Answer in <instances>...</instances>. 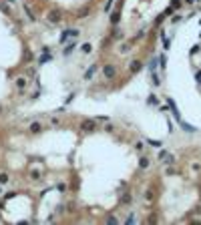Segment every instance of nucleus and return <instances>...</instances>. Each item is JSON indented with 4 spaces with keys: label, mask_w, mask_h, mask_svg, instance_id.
Masks as SVG:
<instances>
[{
    "label": "nucleus",
    "mask_w": 201,
    "mask_h": 225,
    "mask_svg": "<svg viewBox=\"0 0 201 225\" xmlns=\"http://www.w3.org/2000/svg\"><path fill=\"white\" fill-rule=\"evenodd\" d=\"M62 16H64V12H62L60 8H52V10H48L46 20H48L50 24H58V22L62 20Z\"/></svg>",
    "instance_id": "f257e3e1"
},
{
    "label": "nucleus",
    "mask_w": 201,
    "mask_h": 225,
    "mask_svg": "<svg viewBox=\"0 0 201 225\" xmlns=\"http://www.w3.org/2000/svg\"><path fill=\"white\" fill-rule=\"evenodd\" d=\"M80 131H82V133H95V131H97V121L84 119V121L80 123Z\"/></svg>",
    "instance_id": "f03ea898"
},
{
    "label": "nucleus",
    "mask_w": 201,
    "mask_h": 225,
    "mask_svg": "<svg viewBox=\"0 0 201 225\" xmlns=\"http://www.w3.org/2000/svg\"><path fill=\"white\" fill-rule=\"evenodd\" d=\"M75 36H79V30H77V28H69V30H64V32H62L60 42H67V38H75Z\"/></svg>",
    "instance_id": "7ed1b4c3"
},
{
    "label": "nucleus",
    "mask_w": 201,
    "mask_h": 225,
    "mask_svg": "<svg viewBox=\"0 0 201 225\" xmlns=\"http://www.w3.org/2000/svg\"><path fill=\"white\" fill-rule=\"evenodd\" d=\"M103 72H105V77H107V79H115V75H117V68H115L113 64H105Z\"/></svg>",
    "instance_id": "20e7f679"
},
{
    "label": "nucleus",
    "mask_w": 201,
    "mask_h": 225,
    "mask_svg": "<svg viewBox=\"0 0 201 225\" xmlns=\"http://www.w3.org/2000/svg\"><path fill=\"white\" fill-rule=\"evenodd\" d=\"M159 159H161V161H165L167 165H173V163H175V157H173V155H169L167 151H161V153H159Z\"/></svg>",
    "instance_id": "39448f33"
},
{
    "label": "nucleus",
    "mask_w": 201,
    "mask_h": 225,
    "mask_svg": "<svg viewBox=\"0 0 201 225\" xmlns=\"http://www.w3.org/2000/svg\"><path fill=\"white\" fill-rule=\"evenodd\" d=\"M167 105L171 107V111H173V117H175V121L179 123V121H181V115H179V111H177V107H175V101H173V98H167Z\"/></svg>",
    "instance_id": "423d86ee"
},
{
    "label": "nucleus",
    "mask_w": 201,
    "mask_h": 225,
    "mask_svg": "<svg viewBox=\"0 0 201 225\" xmlns=\"http://www.w3.org/2000/svg\"><path fill=\"white\" fill-rule=\"evenodd\" d=\"M141 68H143V64H141V60H133V62L129 64V70H131L133 75H135V72H139Z\"/></svg>",
    "instance_id": "0eeeda50"
},
{
    "label": "nucleus",
    "mask_w": 201,
    "mask_h": 225,
    "mask_svg": "<svg viewBox=\"0 0 201 225\" xmlns=\"http://www.w3.org/2000/svg\"><path fill=\"white\" fill-rule=\"evenodd\" d=\"M22 8H24V12H26V16H28V20H36V16H34V12H32V8H30L28 4H22Z\"/></svg>",
    "instance_id": "6e6552de"
},
{
    "label": "nucleus",
    "mask_w": 201,
    "mask_h": 225,
    "mask_svg": "<svg viewBox=\"0 0 201 225\" xmlns=\"http://www.w3.org/2000/svg\"><path fill=\"white\" fill-rule=\"evenodd\" d=\"M97 68H99V66H97V64H93V66H91V68L84 72V81H91V79H93V75L97 72Z\"/></svg>",
    "instance_id": "1a4fd4ad"
},
{
    "label": "nucleus",
    "mask_w": 201,
    "mask_h": 225,
    "mask_svg": "<svg viewBox=\"0 0 201 225\" xmlns=\"http://www.w3.org/2000/svg\"><path fill=\"white\" fill-rule=\"evenodd\" d=\"M119 20H121V8H117V10L111 14V22H113V24H119Z\"/></svg>",
    "instance_id": "9d476101"
},
{
    "label": "nucleus",
    "mask_w": 201,
    "mask_h": 225,
    "mask_svg": "<svg viewBox=\"0 0 201 225\" xmlns=\"http://www.w3.org/2000/svg\"><path fill=\"white\" fill-rule=\"evenodd\" d=\"M0 10H2L4 14H8V16H12V10H10V6H8L6 2H2V0H0Z\"/></svg>",
    "instance_id": "9b49d317"
},
{
    "label": "nucleus",
    "mask_w": 201,
    "mask_h": 225,
    "mask_svg": "<svg viewBox=\"0 0 201 225\" xmlns=\"http://www.w3.org/2000/svg\"><path fill=\"white\" fill-rule=\"evenodd\" d=\"M80 50H82V54H91V52H93V44H91V42H84V44L80 46Z\"/></svg>",
    "instance_id": "f8f14e48"
},
{
    "label": "nucleus",
    "mask_w": 201,
    "mask_h": 225,
    "mask_svg": "<svg viewBox=\"0 0 201 225\" xmlns=\"http://www.w3.org/2000/svg\"><path fill=\"white\" fill-rule=\"evenodd\" d=\"M16 87L22 90L24 87H26V79H24V77H18V79H16Z\"/></svg>",
    "instance_id": "ddd939ff"
},
{
    "label": "nucleus",
    "mask_w": 201,
    "mask_h": 225,
    "mask_svg": "<svg viewBox=\"0 0 201 225\" xmlns=\"http://www.w3.org/2000/svg\"><path fill=\"white\" fill-rule=\"evenodd\" d=\"M151 79H153V85L155 87H159L161 81H159V75H157V70H151Z\"/></svg>",
    "instance_id": "4468645a"
},
{
    "label": "nucleus",
    "mask_w": 201,
    "mask_h": 225,
    "mask_svg": "<svg viewBox=\"0 0 201 225\" xmlns=\"http://www.w3.org/2000/svg\"><path fill=\"white\" fill-rule=\"evenodd\" d=\"M157 62L161 64V70H165V66H167V56H165V54H161L159 58H157Z\"/></svg>",
    "instance_id": "2eb2a0df"
},
{
    "label": "nucleus",
    "mask_w": 201,
    "mask_h": 225,
    "mask_svg": "<svg viewBox=\"0 0 201 225\" xmlns=\"http://www.w3.org/2000/svg\"><path fill=\"white\" fill-rule=\"evenodd\" d=\"M139 167H141V169H147V167H149V159H147V157H141V161H139Z\"/></svg>",
    "instance_id": "dca6fc26"
},
{
    "label": "nucleus",
    "mask_w": 201,
    "mask_h": 225,
    "mask_svg": "<svg viewBox=\"0 0 201 225\" xmlns=\"http://www.w3.org/2000/svg\"><path fill=\"white\" fill-rule=\"evenodd\" d=\"M131 201H133V197H131L129 193H125V195L121 197V203H123V205H127V203H131Z\"/></svg>",
    "instance_id": "f3484780"
},
{
    "label": "nucleus",
    "mask_w": 201,
    "mask_h": 225,
    "mask_svg": "<svg viewBox=\"0 0 201 225\" xmlns=\"http://www.w3.org/2000/svg\"><path fill=\"white\" fill-rule=\"evenodd\" d=\"M73 50H75V42H73V44H69V46H67V48L62 50V54H64V56H69V54H73Z\"/></svg>",
    "instance_id": "a211bd4d"
},
{
    "label": "nucleus",
    "mask_w": 201,
    "mask_h": 225,
    "mask_svg": "<svg viewBox=\"0 0 201 225\" xmlns=\"http://www.w3.org/2000/svg\"><path fill=\"white\" fill-rule=\"evenodd\" d=\"M10 181V177H8V173H0V185H6Z\"/></svg>",
    "instance_id": "6ab92c4d"
},
{
    "label": "nucleus",
    "mask_w": 201,
    "mask_h": 225,
    "mask_svg": "<svg viewBox=\"0 0 201 225\" xmlns=\"http://www.w3.org/2000/svg\"><path fill=\"white\" fill-rule=\"evenodd\" d=\"M145 199H147V201H153V199H155V193H153L151 189H147V191H145Z\"/></svg>",
    "instance_id": "aec40b11"
},
{
    "label": "nucleus",
    "mask_w": 201,
    "mask_h": 225,
    "mask_svg": "<svg viewBox=\"0 0 201 225\" xmlns=\"http://www.w3.org/2000/svg\"><path fill=\"white\" fill-rule=\"evenodd\" d=\"M40 129H42L40 123H32V125H30V131H32V133H40Z\"/></svg>",
    "instance_id": "412c9836"
},
{
    "label": "nucleus",
    "mask_w": 201,
    "mask_h": 225,
    "mask_svg": "<svg viewBox=\"0 0 201 225\" xmlns=\"http://www.w3.org/2000/svg\"><path fill=\"white\" fill-rule=\"evenodd\" d=\"M147 103H149V105H159V98H157L155 94H151V96L147 98Z\"/></svg>",
    "instance_id": "4be33fe9"
},
{
    "label": "nucleus",
    "mask_w": 201,
    "mask_h": 225,
    "mask_svg": "<svg viewBox=\"0 0 201 225\" xmlns=\"http://www.w3.org/2000/svg\"><path fill=\"white\" fill-rule=\"evenodd\" d=\"M147 143H149V145H153V147H161V141H153V139H147Z\"/></svg>",
    "instance_id": "5701e85b"
},
{
    "label": "nucleus",
    "mask_w": 201,
    "mask_h": 225,
    "mask_svg": "<svg viewBox=\"0 0 201 225\" xmlns=\"http://www.w3.org/2000/svg\"><path fill=\"white\" fill-rule=\"evenodd\" d=\"M107 223H119V219H117V217H113V215H111V217H109V219H107Z\"/></svg>",
    "instance_id": "b1692460"
},
{
    "label": "nucleus",
    "mask_w": 201,
    "mask_h": 225,
    "mask_svg": "<svg viewBox=\"0 0 201 225\" xmlns=\"http://www.w3.org/2000/svg\"><path fill=\"white\" fill-rule=\"evenodd\" d=\"M113 2H115V0H107V4H105V10H111V6H113Z\"/></svg>",
    "instance_id": "393cba45"
},
{
    "label": "nucleus",
    "mask_w": 201,
    "mask_h": 225,
    "mask_svg": "<svg viewBox=\"0 0 201 225\" xmlns=\"http://www.w3.org/2000/svg\"><path fill=\"white\" fill-rule=\"evenodd\" d=\"M125 223H129V225H131V223H135V215H129V217H127V221H125Z\"/></svg>",
    "instance_id": "a878e982"
},
{
    "label": "nucleus",
    "mask_w": 201,
    "mask_h": 225,
    "mask_svg": "<svg viewBox=\"0 0 201 225\" xmlns=\"http://www.w3.org/2000/svg\"><path fill=\"white\" fill-rule=\"evenodd\" d=\"M30 177H32V179H40V173H38V171H32V173H30Z\"/></svg>",
    "instance_id": "bb28decb"
},
{
    "label": "nucleus",
    "mask_w": 201,
    "mask_h": 225,
    "mask_svg": "<svg viewBox=\"0 0 201 225\" xmlns=\"http://www.w3.org/2000/svg\"><path fill=\"white\" fill-rule=\"evenodd\" d=\"M195 77H197V81H199V79H201V70H199V72H197V75H195Z\"/></svg>",
    "instance_id": "cd10ccee"
},
{
    "label": "nucleus",
    "mask_w": 201,
    "mask_h": 225,
    "mask_svg": "<svg viewBox=\"0 0 201 225\" xmlns=\"http://www.w3.org/2000/svg\"><path fill=\"white\" fill-rule=\"evenodd\" d=\"M185 2H187V4H193V2H195V0H185Z\"/></svg>",
    "instance_id": "c85d7f7f"
}]
</instances>
